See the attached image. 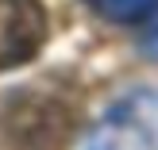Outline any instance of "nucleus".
Segmentation results:
<instances>
[{
    "mask_svg": "<svg viewBox=\"0 0 158 150\" xmlns=\"http://www.w3.org/2000/svg\"><path fill=\"white\" fill-rule=\"evenodd\" d=\"M46 43V12L39 0H0V69L31 62Z\"/></svg>",
    "mask_w": 158,
    "mask_h": 150,
    "instance_id": "f257e3e1",
    "label": "nucleus"
},
{
    "mask_svg": "<svg viewBox=\"0 0 158 150\" xmlns=\"http://www.w3.org/2000/svg\"><path fill=\"white\" fill-rule=\"evenodd\" d=\"M89 8L108 23H139L158 8V0H89Z\"/></svg>",
    "mask_w": 158,
    "mask_h": 150,
    "instance_id": "f03ea898",
    "label": "nucleus"
}]
</instances>
